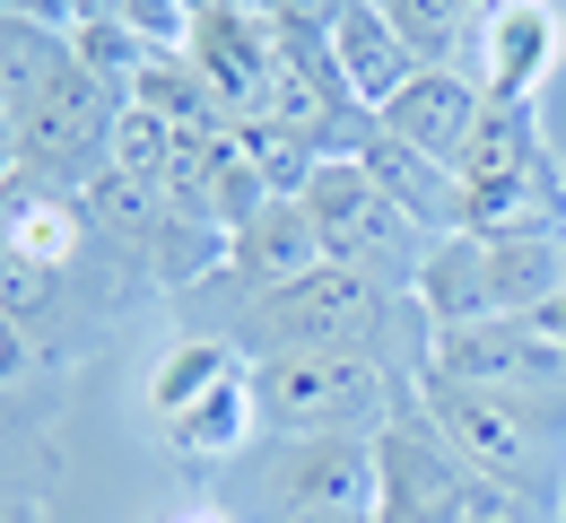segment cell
Returning <instances> with one entry per match:
<instances>
[{
    "mask_svg": "<svg viewBox=\"0 0 566 523\" xmlns=\"http://www.w3.org/2000/svg\"><path fill=\"white\" fill-rule=\"evenodd\" d=\"M419 410L444 428V446L462 453L489 489L549 506L566 480V393H496V384H453L419 375Z\"/></svg>",
    "mask_w": 566,
    "mask_h": 523,
    "instance_id": "cell-1",
    "label": "cell"
},
{
    "mask_svg": "<svg viewBox=\"0 0 566 523\" xmlns=\"http://www.w3.org/2000/svg\"><path fill=\"white\" fill-rule=\"evenodd\" d=\"M392 323H401V297L375 289L366 271H305L271 297H235V314L218 323L244 358H296V349H357V358H392Z\"/></svg>",
    "mask_w": 566,
    "mask_h": 523,
    "instance_id": "cell-2",
    "label": "cell"
},
{
    "mask_svg": "<svg viewBox=\"0 0 566 523\" xmlns=\"http://www.w3.org/2000/svg\"><path fill=\"white\" fill-rule=\"evenodd\" d=\"M392 358L357 349H296V358H253V410L262 437H375L410 393L392 384Z\"/></svg>",
    "mask_w": 566,
    "mask_h": 523,
    "instance_id": "cell-3",
    "label": "cell"
},
{
    "mask_svg": "<svg viewBox=\"0 0 566 523\" xmlns=\"http://www.w3.org/2000/svg\"><path fill=\"white\" fill-rule=\"evenodd\" d=\"M453 175H462V210L480 236H566V175L532 105H489Z\"/></svg>",
    "mask_w": 566,
    "mask_h": 523,
    "instance_id": "cell-4",
    "label": "cell"
},
{
    "mask_svg": "<svg viewBox=\"0 0 566 523\" xmlns=\"http://www.w3.org/2000/svg\"><path fill=\"white\" fill-rule=\"evenodd\" d=\"M235 506L262 523H305V515H375L384 498V462L375 437H262L235 453Z\"/></svg>",
    "mask_w": 566,
    "mask_h": 523,
    "instance_id": "cell-5",
    "label": "cell"
},
{
    "mask_svg": "<svg viewBox=\"0 0 566 523\" xmlns=\"http://www.w3.org/2000/svg\"><path fill=\"white\" fill-rule=\"evenodd\" d=\"M305 219L323 227V253L340 262V271H366L375 289H392V297H410V280H419L427 262V236L357 157H323L314 166V184H305Z\"/></svg>",
    "mask_w": 566,
    "mask_h": 523,
    "instance_id": "cell-6",
    "label": "cell"
},
{
    "mask_svg": "<svg viewBox=\"0 0 566 523\" xmlns=\"http://www.w3.org/2000/svg\"><path fill=\"white\" fill-rule=\"evenodd\" d=\"M123 105L132 96H114L105 79L71 71L44 87V105L18 123V140H9V157H18V175H35V184H62V192H87L105 166H114V132H123Z\"/></svg>",
    "mask_w": 566,
    "mask_h": 523,
    "instance_id": "cell-7",
    "label": "cell"
},
{
    "mask_svg": "<svg viewBox=\"0 0 566 523\" xmlns=\"http://www.w3.org/2000/svg\"><path fill=\"white\" fill-rule=\"evenodd\" d=\"M375 462H384L375 523H462V506L480 498V471L444 446V428L419 410V384H410V401L375 428Z\"/></svg>",
    "mask_w": 566,
    "mask_h": 523,
    "instance_id": "cell-8",
    "label": "cell"
},
{
    "mask_svg": "<svg viewBox=\"0 0 566 523\" xmlns=\"http://www.w3.org/2000/svg\"><path fill=\"white\" fill-rule=\"evenodd\" d=\"M419 375H453V384H496V393H566V341L541 332L532 314H496V323H462L427 341Z\"/></svg>",
    "mask_w": 566,
    "mask_h": 523,
    "instance_id": "cell-9",
    "label": "cell"
},
{
    "mask_svg": "<svg viewBox=\"0 0 566 523\" xmlns=\"http://www.w3.org/2000/svg\"><path fill=\"white\" fill-rule=\"evenodd\" d=\"M184 53L201 62L227 123H271V96H280V27L271 18H253V9H192Z\"/></svg>",
    "mask_w": 566,
    "mask_h": 523,
    "instance_id": "cell-10",
    "label": "cell"
},
{
    "mask_svg": "<svg viewBox=\"0 0 566 523\" xmlns=\"http://www.w3.org/2000/svg\"><path fill=\"white\" fill-rule=\"evenodd\" d=\"M566 53V18L549 0H496L480 18V87L489 105H532Z\"/></svg>",
    "mask_w": 566,
    "mask_h": 523,
    "instance_id": "cell-11",
    "label": "cell"
},
{
    "mask_svg": "<svg viewBox=\"0 0 566 523\" xmlns=\"http://www.w3.org/2000/svg\"><path fill=\"white\" fill-rule=\"evenodd\" d=\"M480 114H489V87L462 71V62H436V71H419L375 123L401 140V149L436 157V166H462V149H471V132H480Z\"/></svg>",
    "mask_w": 566,
    "mask_h": 523,
    "instance_id": "cell-12",
    "label": "cell"
},
{
    "mask_svg": "<svg viewBox=\"0 0 566 523\" xmlns=\"http://www.w3.org/2000/svg\"><path fill=\"white\" fill-rule=\"evenodd\" d=\"M340 157H357L410 219L427 227V236H453V227H471V210H462V175L453 166H436V157H419V149H401L375 114H357L349 123V140H340Z\"/></svg>",
    "mask_w": 566,
    "mask_h": 523,
    "instance_id": "cell-13",
    "label": "cell"
},
{
    "mask_svg": "<svg viewBox=\"0 0 566 523\" xmlns=\"http://www.w3.org/2000/svg\"><path fill=\"white\" fill-rule=\"evenodd\" d=\"M410 305H419L427 341L436 332H462V323H496V253L480 227H453V236H436L419 262V280H410Z\"/></svg>",
    "mask_w": 566,
    "mask_h": 523,
    "instance_id": "cell-14",
    "label": "cell"
},
{
    "mask_svg": "<svg viewBox=\"0 0 566 523\" xmlns=\"http://www.w3.org/2000/svg\"><path fill=\"white\" fill-rule=\"evenodd\" d=\"M323 262L332 253H323V227L305 219V201H262L253 219L227 236V289L235 297H271V289L323 271Z\"/></svg>",
    "mask_w": 566,
    "mask_h": 523,
    "instance_id": "cell-15",
    "label": "cell"
},
{
    "mask_svg": "<svg viewBox=\"0 0 566 523\" xmlns=\"http://www.w3.org/2000/svg\"><path fill=\"white\" fill-rule=\"evenodd\" d=\"M332 53H340V79H349V105H357V114H384V105L427 71L419 53L392 35V18L366 9V0H349V18L332 27Z\"/></svg>",
    "mask_w": 566,
    "mask_h": 523,
    "instance_id": "cell-16",
    "label": "cell"
},
{
    "mask_svg": "<svg viewBox=\"0 0 566 523\" xmlns=\"http://www.w3.org/2000/svg\"><path fill=\"white\" fill-rule=\"evenodd\" d=\"M157 446L175 453V462H235V453L262 446V410H253V367L227 375L218 393H201L192 410H175V419H157Z\"/></svg>",
    "mask_w": 566,
    "mask_h": 523,
    "instance_id": "cell-17",
    "label": "cell"
},
{
    "mask_svg": "<svg viewBox=\"0 0 566 523\" xmlns=\"http://www.w3.org/2000/svg\"><path fill=\"white\" fill-rule=\"evenodd\" d=\"M71 71V35L35 27V18H0V140H18V123L44 105V87Z\"/></svg>",
    "mask_w": 566,
    "mask_h": 523,
    "instance_id": "cell-18",
    "label": "cell"
},
{
    "mask_svg": "<svg viewBox=\"0 0 566 523\" xmlns=\"http://www.w3.org/2000/svg\"><path fill=\"white\" fill-rule=\"evenodd\" d=\"M253 358L227 341V332H184L166 358H157V375H148V419H175V410H192L201 393H218L227 375H244Z\"/></svg>",
    "mask_w": 566,
    "mask_h": 523,
    "instance_id": "cell-19",
    "label": "cell"
},
{
    "mask_svg": "<svg viewBox=\"0 0 566 523\" xmlns=\"http://www.w3.org/2000/svg\"><path fill=\"white\" fill-rule=\"evenodd\" d=\"M71 53H78V71H87V79H105L114 96H132L140 71L157 62V35L123 27V18H78V27H71Z\"/></svg>",
    "mask_w": 566,
    "mask_h": 523,
    "instance_id": "cell-20",
    "label": "cell"
},
{
    "mask_svg": "<svg viewBox=\"0 0 566 523\" xmlns=\"http://www.w3.org/2000/svg\"><path fill=\"white\" fill-rule=\"evenodd\" d=\"M175 157H184V132H175L166 114H148V105H123V132H114V166L166 192V184H175Z\"/></svg>",
    "mask_w": 566,
    "mask_h": 523,
    "instance_id": "cell-21",
    "label": "cell"
},
{
    "mask_svg": "<svg viewBox=\"0 0 566 523\" xmlns=\"http://www.w3.org/2000/svg\"><path fill=\"white\" fill-rule=\"evenodd\" d=\"M44 480H53V453L35 437H18V428H0V506H35Z\"/></svg>",
    "mask_w": 566,
    "mask_h": 523,
    "instance_id": "cell-22",
    "label": "cell"
},
{
    "mask_svg": "<svg viewBox=\"0 0 566 523\" xmlns=\"http://www.w3.org/2000/svg\"><path fill=\"white\" fill-rule=\"evenodd\" d=\"M78 18H123V27L157 35V44H184V27H192V0H78Z\"/></svg>",
    "mask_w": 566,
    "mask_h": 523,
    "instance_id": "cell-23",
    "label": "cell"
},
{
    "mask_svg": "<svg viewBox=\"0 0 566 523\" xmlns=\"http://www.w3.org/2000/svg\"><path fill=\"white\" fill-rule=\"evenodd\" d=\"M35 367H44V358H35V332H27L18 314H0V401H9L18 384H35Z\"/></svg>",
    "mask_w": 566,
    "mask_h": 523,
    "instance_id": "cell-24",
    "label": "cell"
},
{
    "mask_svg": "<svg viewBox=\"0 0 566 523\" xmlns=\"http://www.w3.org/2000/svg\"><path fill=\"white\" fill-rule=\"evenodd\" d=\"M349 18V0H271V27H287V35H332Z\"/></svg>",
    "mask_w": 566,
    "mask_h": 523,
    "instance_id": "cell-25",
    "label": "cell"
},
{
    "mask_svg": "<svg viewBox=\"0 0 566 523\" xmlns=\"http://www.w3.org/2000/svg\"><path fill=\"white\" fill-rule=\"evenodd\" d=\"M462 523H532V506H523V498H505V489H489V480H480V498L462 506Z\"/></svg>",
    "mask_w": 566,
    "mask_h": 523,
    "instance_id": "cell-26",
    "label": "cell"
},
{
    "mask_svg": "<svg viewBox=\"0 0 566 523\" xmlns=\"http://www.w3.org/2000/svg\"><path fill=\"white\" fill-rule=\"evenodd\" d=\"M0 18H35V27H78V0H0Z\"/></svg>",
    "mask_w": 566,
    "mask_h": 523,
    "instance_id": "cell-27",
    "label": "cell"
},
{
    "mask_svg": "<svg viewBox=\"0 0 566 523\" xmlns=\"http://www.w3.org/2000/svg\"><path fill=\"white\" fill-rule=\"evenodd\" d=\"M175 523H235V515H227V506H184Z\"/></svg>",
    "mask_w": 566,
    "mask_h": 523,
    "instance_id": "cell-28",
    "label": "cell"
},
{
    "mask_svg": "<svg viewBox=\"0 0 566 523\" xmlns=\"http://www.w3.org/2000/svg\"><path fill=\"white\" fill-rule=\"evenodd\" d=\"M192 9H253V18H271V0H192Z\"/></svg>",
    "mask_w": 566,
    "mask_h": 523,
    "instance_id": "cell-29",
    "label": "cell"
},
{
    "mask_svg": "<svg viewBox=\"0 0 566 523\" xmlns=\"http://www.w3.org/2000/svg\"><path fill=\"white\" fill-rule=\"evenodd\" d=\"M0 523H44V506H0Z\"/></svg>",
    "mask_w": 566,
    "mask_h": 523,
    "instance_id": "cell-30",
    "label": "cell"
},
{
    "mask_svg": "<svg viewBox=\"0 0 566 523\" xmlns=\"http://www.w3.org/2000/svg\"><path fill=\"white\" fill-rule=\"evenodd\" d=\"M9 175H18V157H9V140H0V192H9Z\"/></svg>",
    "mask_w": 566,
    "mask_h": 523,
    "instance_id": "cell-31",
    "label": "cell"
},
{
    "mask_svg": "<svg viewBox=\"0 0 566 523\" xmlns=\"http://www.w3.org/2000/svg\"><path fill=\"white\" fill-rule=\"evenodd\" d=\"M305 523H375V515H305Z\"/></svg>",
    "mask_w": 566,
    "mask_h": 523,
    "instance_id": "cell-32",
    "label": "cell"
},
{
    "mask_svg": "<svg viewBox=\"0 0 566 523\" xmlns=\"http://www.w3.org/2000/svg\"><path fill=\"white\" fill-rule=\"evenodd\" d=\"M366 9H392V0H366Z\"/></svg>",
    "mask_w": 566,
    "mask_h": 523,
    "instance_id": "cell-33",
    "label": "cell"
},
{
    "mask_svg": "<svg viewBox=\"0 0 566 523\" xmlns=\"http://www.w3.org/2000/svg\"><path fill=\"white\" fill-rule=\"evenodd\" d=\"M489 9H496V0H489Z\"/></svg>",
    "mask_w": 566,
    "mask_h": 523,
    "instance_id": "cell-34",
    "label": "cell"
}]
</instances>
